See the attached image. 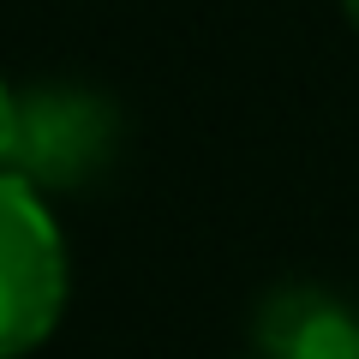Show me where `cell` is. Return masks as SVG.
<instances>
[{"mask_svg": "<svg viewBox=\"0 0 359 359\" xmlns=\"http://www.w3.org/2000/svg\"><path fill=\"white\" fill-rule=\"evenodd\" d=\"M120 150V108L90 84H30L13 102V138L0 174L25 180L30 192H78L108 174Z\"/></svg>", "mask_w": 359, "mask_h": 359, "instance_id": "obj_1", "label": "cell"}, {"mask_svg": "<svg viewBox=\"0 0 359 359\" xmlns=\"http://www.w3.org/2000/svg\"><path fill=\"white\" fill-rule=\"evenodd\" d=\"M66 311V240L48 198L0 174V359H25Z\"/></svg>", "mask_w": 359, "mask_h": 359, "instance_id": "obj_2", "label": "cell"}, {"mask_svg": "<svg viewBox=\"0 0 359 359\" xmlns=\"http://www.w3.org/2000/svg\"><path fill=\"white\" fill-rule=\"evenodd\" d=\"M257 359H359V311L341 294L287 282L257 306Z\"/></svg>", "mask_w": 359, "mask_h": 359, "instance_id": "obj_3", "label": "cell"}, {"mask_svg": "<svg viewBox=\"0 0 359 359\" xmlns=\"http://www.w3.org/2000/svg\"><path fill=\"white\" fill-rule=\"evenodd\" d=\"M13 102H18V90L0 78V162H6V138H13Z\"/></svg>", "mask_w": 359, "mask_h": 359, "instance_id": "obj_4", "label": "cell"}, {"mask_svg": "<svg viewBox=\"0 0 359 359\" xmlns=\"http://www.w3.org/2000/svg\"><path fill=\"white\" fill-rule=\"evenodd\" d=\"M341 13H347V25L359 30V0H341Z\"/></svg>", "mask_w": 359, "mask_h": 359, "instance_id": "obj_5", "label": "cell"}]
</instances>
